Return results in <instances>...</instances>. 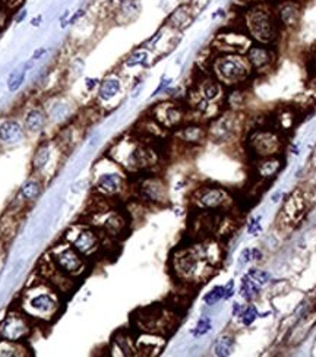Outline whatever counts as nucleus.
<instances>
[{
    "instance_id": "obj_1",
    "label": "nucleus",
    "mask_w": 316,
    "mask_h": 357,
    "mask_svg": "<svg viewBox=\"0 0 316 357\" xmlns=\"http://www.w3.org/2000/svg\"><path fill=\"white\" fill-rule=\"evenodd\" d=\"M249 60L239 56H223L214 62V70L220 81L226 84H237L249 75Z\"/></svg>"
},
{
    "instance_id": "obj_2",
    "label": "nucleus",
    "mask_w": 316,
    "mask_h": 357,
    "mask_svg": "<svg viewBox=\"0 0 316 357\" xmlns=\"http://www.w3.org/2000/svg\"><path fill=\"white\" fill-rule=\"evenodd\" d=\"M53 264L57 271L67 277H75L84 270V259L81 253L69 245H63L54 249Z\"/></svg>"
},
{
    "instance_id": "obj_3",
    "label": "nucleus",
    "mask_w": 316,
    "mask_h": 357,
    "mask_svg": "<svg viewBox=\"0 0 316 357\" xmlns=\"http://www.w3.org/2000/svg\"><path fill=\"white\" fill-rule=\"evenodd\" d=\"M246 25L249 32L261 42H270L275 37L274 22L265 10H251L246 16Z\"/></svg>"
},
{
    "instance_id": "obj_4",
    "label": "nucleus",
    "mask_w": 316,
    "mask_h": 357,
    "mask_svg": "<svg viewBox=\"0 0 316 357\" xmlns=\"http://www.w3.org/2000/svg\"><path fill=\"white\" fill-rule=\"evenodd\" d=\"M25 305L31 311L35 318H47L53 316L57 309V299L53 292H38L37 294H31L26 297Z\"/></svg>"
},
{
    "instance_id": "obj_5",
    "label": "nucleus",
    "mask_w": 316,
    "mask_h": 357,
    "mask_svg": "<svg viewBox=\"0 0 316 357\" xmlns=\"http://www.w3.org/2000/svg\"><path fill=\"white\" fill-rule=\"evenodd\" d=\"M29 333V324L21 314H9L0 325V336L9 341H21Z\"/></svg>"
},
{
    "instance_id": "obj_6",
    "label": "nucleus",
    "mask_w": 316,
    "mask_h": 357,
    "mask_svg": "<svg viewBox=\"0 0 316 357\" xmlns=\"http://www.w3.org/2000/svg\"><path fill=\"white\" fill-rule=\"evenodd\" d=\"M72 248L81 255H91L98 248V237L89 229H79L76 236L72 239Z\"/></svg>"
},
{
    "instance_id": "obj_7",
    "label": "nucleus",
    "mask_w": 316,
    "mask_h": 357,
    "mask_svg": "<svg viewBox=\"0 0 316 357\" xmlns=\"http://www.w3.org/2000/svg\"><path fill=\"white\" fill-rule=\"evenodd\" d=\"M251 144H252V148L255 149V152L259 154V155H274L275 151L280 147L278 138L274 133H270V132L256 133L252 138Z\"/></svg>"
},
{
    "instance_id": "obj_8",
    "label": "nucleus",
    "mask_w": 316,
    "mask_h": 357,
    "mask_svg": "<svg viewBox=\"0 0 316 357\" xmlns=\"http://www.w3.org/2000/svg\"><path fill=\"white\" fill-rule=\"evenodd\" d=\"M23 139V127L15 119H7L0 123V142L4 145H15Z\"/></svg>"
},
{
    "instance_id": "obj_9",
    "label": "nucleus",
    "mask_w": 316,
    "mask_h": 357,
    "mask_svg": "<svg viewBox=\"0 0 316 357\" xmlns=\"http://www.w3.org/2000/svg\"><path fill=\"white\" fill-rule=\"evenodd\" d=\"M154 116L166 127H173L182 120L180 108L177 105H174V104H170V103L158 104L154 108Z\"/></svg>"
},
{
    "instance_id": "obj_10",
    "label": "nucleus",
    "mask_w": 316,
    "mask_h": 357,
    "mask_svg": "<svg viewBox=\"0 0 316 357\" xmlns=\"http://www.w3.org/2000/svg\"><path fill=\"white\" fill-rule=\"evenodd\" d=\"M227 195L220 188H204L196 193V202L202 208H217L224 204Z\"/></svg>"
},
{
    "instance_id": "obj_11",
    "label": "nucleus",
    "mask_w": 316,
    "mask_h": 357,
    "mask_svg": "<svg viewBox=\"0 0 316 357\" xmlns=\"http://www.w3.org/2000/svg\"><path fill=\"white\" fill-rule=\"evenodd\" d=\"M141 195L152 202H161L167 199V192L164 185L158 179H148L141 186Z\"/></svg>"
},
{
    "instance_id": "obj_12",
    "label": "nucleus",
    "mask_w": 316,
    "mask_h": 357,
    "mask_svg": "<svg viewBox=\"0 0 316 357\" xmlns=\"http://www.w3.org/2000/svg\"><path fill=\"white\" fill-rule=\"evenodd\" d=\"M122 186H123V179H122V176H119L116 173L103 174V176H100V179L97 182L98 190H101L105 195H114V193L120 192Z\"/></svg>"
},
{
    "instance_id": "obj_13",
    "label": "nucleus",
    "mask_w": 316,
    "mask_h": 357,
    "mask_svg": "<svg viewBox=\"0 0 316 357\" xmlns=\"http://www.w3.org/2000/svg\"><path fill=\"white\" fill-rule=\"evenodd\" d=\"M47 123V116L44 113V110L35 107V108H31L26 116H25V129L29 132V133H38L44 129Z\"/></svg>"
},
{
    "instance_id": "obj_14",
    "label": "nucleus",
    "mask_w": 316,
    "mask_h": 357,
    "mask_svg": "<svg viewBox=\"0 0 316 357\" xmlns=\"http://www.w3.org/2000/svg\"><path fill=\"white\" fill-rule=\"evenodd\" d=\"M302 212H303V202H302V198H299L297 195L293 193V195L289 198V201L286 202L281 215H284V218H287L290 223H295V221L299 220V217L302 215Z\"/></svg>"
},
{
    "instance_id": "obj_15",
    "label": "nucleus",
    "mask_w": 316,
    "mask_h": 357,
    "mask_svg": "<svg viewBox=\"0 0 316 357\" xmlns=\"http://www.w3.org/2000/svg\"><path fill=\"white\" fill-rule=\"evenodd\" d=\"M248 60L255 67H264L271 62V51L265 47H251L248 53Z\"/></svg>"
},
{
    "instance_id": "obj_16",
    "label": "nucleus",
    "mask_w": 316,
    "mask_h": 357,
    "mask_svg": "<svg viewBox=\"0 0 316 357\" xmlns=\"http://www.w3.org/2000/svg\"><path fill=\"white\" fill-rule=\"evenodd\" d=\"M120 86H122V85H120V81H119L117 78H107V79H104V81L101 82V85H100V91H98L100 98L104 100V101H108V100L114 98V97L119 94Z\"/></svg>"
},
{
    "instance_id": "obj_17",
    "label": "nucleus",
    "mask_w": 316,
    "mask_h": 357,
    "mask_svg": "<svg viewBox=\"0 0 316 357\" xmlns=\"http://www.w3.org/2000/svg\"><path fill=\"white\" fill-rule=\"evenodd\" d=\"M31 64H32V60L28 62V63H25L22 67L15 69V70L9 75V78H7V88H9L10 92H15V91H18V89L21 88V85L23 84L25 76H26V72H28V69L31 67Z\"/></svg>"
},
{
    "instance_id": "obj_18",
    "label": "nucleus",
    "mask_w": 316,
    "mask_h": 357,
    "mask_svg": "<svg viewBox=\"0 0 316 357\" xmlns=\"http://www.w3.org/2000/svg\"><path fill=\"white\" fill-rule=\"evenodd\" d=\"M50 155H51V149L48 147V144H42L34 154V158H32V167L34 170H41L47 166L48 160H50Z\"/></svg>"
},
{
    "instance_id": "obj_19",
    "label": "nucleus",
    "mask_w": 316,
    "mask_h": 357,
    "mask_svg": "<svg viewBox=\"0 0 316 357\" xmlns=\"http://www.w3.org/2000/svg\"><path fill=\"white\" fill-rule=\"evenodd\" d=\"M179 136L186 142H201L205 136V132L199 126H188L179 132Z\"/></svg>"
},
{
    "instance_id": "obj_20",
    "label": "nucleus",
    "mask_w": 316,
    "mask_h": 357,
    "mask_svg": "<svg viewBox=\"0 0 316 357\" xmlns=\"http://www.w3.org/2000/svg\"><path fill=\"white\" fill-rule=\"evenodd\" d=\"M40 193H41V185L38 180H34V179L28 180L21 189V195L26 201H35L40 196Z\"/></svg>"
},
{
    "instance_id": "obj_21",
    "label": "nucleus",
    "mask_w": 316,
    "mask_h": 357,
    "mask_svg": "<svg viewBox=\"0 0 316 357\" xmlns=\"http://www.w3.org/2000/svg\"><path fill=\"white\" fill-rule=\"evenodd\" d=\"M259 293V289H258V284L249 277V275H245L242 278V287H240V294L246 299V300H252L253 297H256Z\"/></svg>"
},
{
    "instance_id": "obj_22",
    "label": "nucleus",
    "mask_w": 316,
    "mask_h": 357,
    "mask_svg": "<svg viewBox=\"0 0 316 357\" xmlns=\"http://www.w3.org/2000/svg\"><path fill=\"white\" fill-rule=\"evenodd\" d=\"M232 132V123L227 117H223L220 120L215 122V125L211 127V133L217 138V139H224L227 138V135Z\"/></svg>"
},
{
    "instance_id": "obj_23",
    "label": "nucleus",
    "mask_w": 316,
    "mask_h": 357,
    "mask_svg": "<svg viewBox=\"0 0 316 357\" xmlns=\"http://www.w3.org/2000/svg\"><path fill=\"white\" fill-rule=\"evenodd\" d=\"M201 92H202V97L208 101H212L215 98H218L221 89H220V85L215 82V81H205L201 86Z\"/></svg>"
},
{
    "instance_id": "obj_24",
    "label": "nucleus",
    "mask_w": 316,
    "mask_h": 357,
    "mask_svg": "<svg viewBox=\"0 0 316 357\" xmlns=\"http://www.w3.org/2000/svg\"><path fill=\"white\" fill-rule=\"evenodd\" d=\"M234 347V341L232 337H221L218 338L217 344H215V355L220 357L230 356Z\"/></svg>"
},
{
    "instance_id": "obj_25",
    "label": "nucleus",
    "mask_w": 316,
    "mask_h": 357,
    "mask_svg": "<svg viewBox=\"0 0 316 357\" xmlns=\"http://www.w3.org/2000/svg\"><path fill=\"white\" fill-rule=\"evenodd\" d=\"M280 168V161L275 160V158H270L267 161H264L259 167V173L264 176V177H271L274 176Z\"/></svg>"
},
{
    "instance_id": "obj_26",
    "label": "nucleus",
    "mask_w": 316,
    "mask_h": 357,
    "mask_svg": "<svg viewBox=\"0 0 316 357\" xmlns=\"http://www.w3.org/2000/svg\"><path fill=\"white\" fill-rule=\"evenodd\" d=\"M221 299H224V287H221V286H217V287H214L205 297H204V300H205V303L207 305H210V306H212V305H215L217 302H220Z\"/></svg>"
},
{
    "instance_id": "obj_27",
    "label": "nucleus",
    "mask_w": 316,
    "mask_h": 357,
    "mask_svg": "<svg viewBox=\"0 0 316 357\" xmlns=\"http://www.w3.org/2000/svg\"><path fill=\"white\" fill-rule=\"evenodd\" d=\"M147 60H148V53H147L145 50H138V51H135V53L126 60V64L132 67V66L144 64V63H147Z\"/></svg>"
},
{
    "instance_id": "obj_28",
    "label": "nucleus",
    "mask_w": 316,
    "mask_h": 357,
    "mask_svg": "<svg viewBox=\"0 0 316 357\" xmlns=\"http://www.w3.org/2000/svg\"><path fill=\"white\" fill-rule=\"evenodd\" d=\"M256 284H259V286H264V284H267L268 281H270V274L268 273H265V271H261V270H256V268H253V270H251L249 271V274H248Z\"/></svg>"
},
{
    "instance_id": "obj_29",
    "label": "nucleus",
    "mask_w": 316,
    "mask_h": 357,
    "mask_svg": "<svg viewBox=\"0 0 316 357\" xmlns=\"http://www.w3.org/2000/svg\"><path fill=\"white\" fill-rule=\"evenodd\" d=\"M240 316H242V322H243V325L248 327V325H251V324L256 319L258 312H256V309H255L253 306H248L245 311H242Z\"/></svg>"
},
{
    "instance_id": "obj_30",
    "label": "nucleus",
    "mask_w": 316,
    "mask_h": 357,
    "mask_svg": "<svg viewBox=\"0 0 316 357\" xmlns=\"http://www.w3.org/2000/svg\"><path fill=\"white\" fill-rule=\"evenodd\" d=\"M210 330H211V321H210V318H201V319L198 321V325H196L193 334H195L196 337H199V336L207 334Z\"/></svg>"
},
{
    "instance_id": "obj_31",
    "label": "nucleus",
    "mask_w": 316,
    "mask_h": 357,
    "mask_svg": "<svg viewBox=\"0 0 316 357\" xmlns=\"http://www.w3.org/2000/svg\"><path fill=\"white\" fill-rule=\"evenodd\" d=\"M248 230H249V233H256V231H259V230H261V217H256V218L251 220V223H249V226H248Z\"/></svg>"
},
{
    "instance_id": "obj_32",
    "label": "nucleus",
    "mask_w": 316,
    "mask_h": 357,
    "mask_svg": "<svg viewBox=\"0 0 316 357\" xmlns=\"http://www.w3.org/2000/svg\"><path fill=\"white\" fill-rule=\"evenodd\" d=\"M253 259V252L252 249H245L242 252V256H240V262L242 264H246V262H251Z\"/></svg>"
},
{
    "instance_id": "obj_33",
    "label": "nucleus",
    "mask_w": 316,
    "mask_h": 357,
    "mask_svg": "<svg viewBox=\"0 0 316 357\" xmlns=\"http://www.w3.org/2000/svg\"><path fill=\"white\" fill-rule=\"evenodd\" d=\"M84 13H85V10H84V9H79V10H76V13H75V15H73V16H72V18L69 19V22H67V23H69V25L75 23V22H76V21H78L79 18H82V16H84Z\"/></svg>"
},
{
    "instance_id": "obj_34",
    "label": "nucleus",
    "mask_w": 316,
    "mask_h": 357,
    "mask_svg": "<svg viewBox=\"0 0 316 357\" xmlns=\"http://www.w3.org/2000/svg\"><path fill=\"white\" fill-rule=\"evenodd\" d=\"M47 53V48H44V47H41V48H38V50H35V53L32 54V57H31V60L34 62V60H38L41 56H44Z\"/></svg>"
},
{
    "instance_id": "obj_35",
    "label": "nucleus",
    "mask_w": 316,
    "mask_h": 357,
    "mask_svg": "<svg viewBox=\"0 0 316 357\" xmlns=\"http://www.w3.org/2000/svg\"><path fill=\"white\" fill-rule=\"evenodd\" d=\"M233 294V281H230L226 287H224V299H229Z\"/></svg>"
},
{
    "instance_id": "obj_36",
    "label": "nucleus",
    "mask_w": 316,
    "mask_h": 357,
    "mask_svg": "<svg viewBox=\"0 0 316 357\" xmlns=\"http://www.w3.org/2000/svg\"><path fill=\"white\" fill-rule=\"evenodd\" d=\"M26 13H28V12H26V9H22V10H21V12H19V13L16 15V18H15V22H16V23H21V22H22V21H23V19L26 18Z\"/></svg>"
},
{
    "instance_id": "obj_37",
    "label": "nucleus",
    "mask_w": 316,
    "mask_h": 357,
    "mask_svg": "<svg viewBox=\"0 0 316 357\" xmlns=\"http://www.w3.org/2000/svg\"><path fill=\"white\" fill-rule=\"evenodd\" d=\"M4 23H6V12H4V9L0 6V28H3Z\"/></svg>"
},
{
    "instance_id": "obj_38",
    "label": "nucleus",
    "mask_w": 316,
    "mask_h": 357,
    "mask_svg": "<svg viewBox=\"0 0 316 357\" xmlns=\"http://www.w3.org/2000/svg\"><path fill=\"white\" fill-rule=\"evenodd\" d=\"M97 82H98V81L94 79V78H92V79H91V78H86V89H92V88L97 85Z\"/></svg>"
},
{
    "instance_id": "obj_39",
    "label": "nucleus",
    "mask_w": 316,
    "mask_h": 357,
    "mask_svg": "<svg viewBox=\"0 0 316 357\" xmlns=\"http://www.w3.org/2000/svg\"><path fill=\"white\" fill-rule=\"evenodd\" d=\"M240 314H242L240 305H239V303H236V305L233 306V315H234V316H240Z\"/></svg>"
},
{
    "instance_id": "obj_40",
    "label": "nucleus",
    "mask_w": 316,
    "mask_h": 357,
    "mask_svg": "<svg viewBox=\"0 0 316 357\" xmlns=\"http://www.w3.org/2000/svg\"><path fill=\"white\" fill-rule=\"evenodd\" d=\"M41 19H42V16L41 15H38V16H35L32 21H31V23L34 25V26H40V22H41Z\"/></svg>"
},
{
    "instance_id": "obj_41",
    "label": "nucleus",
    "mask_w": 316,
    "mask_h": 357,
    "mask_svg": "<svg viewBox=\"0 0 316 357\" xmlns=\"http://www.w3.org/2000/svg\"><path fill=\"white\" fill-rule=\"evenodd\" d=\"M315 160H316V152H315Z\"/></svg>"
}]
</instances>
